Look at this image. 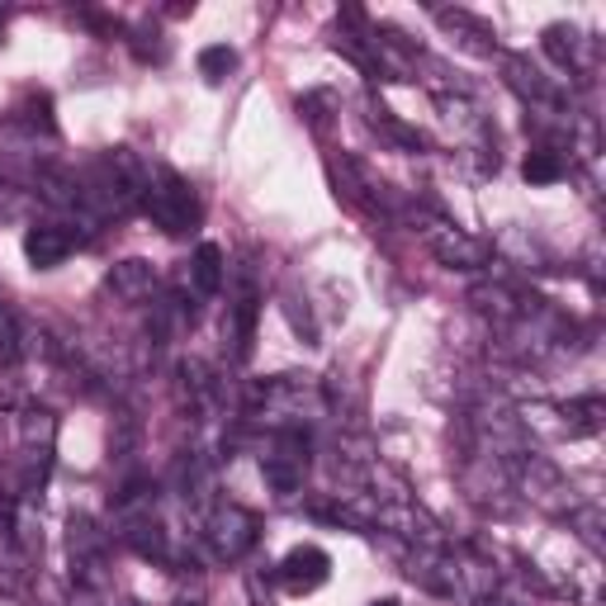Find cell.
Masks as SVG:
<instances>
[{
  "mask_svg": "<svg viewBox=\"0 0 606 606\" xmlns=\"http://www.w3.org/2000/svg\"><path fill=\"white\" fill-rule=\"evenodd\" d=\"M142 209H148L156 228L171 232V237L185 232V228H195V218H199L195 190H190L181 175H171V171H162L148 190H142Z\"/></svg>",
  "mask_w": 606,
  "mask_h": 606,
  "instance_id": "obj_1",
  "label": "cell"
},
{
  "mask_svg": "<svg viewBox=\"0 0 606 606\" xmlns=\"http://www.w3.org/2000/svg\"><path fill=\"white\" fill-rule=\"evenodd\" d=\"M204 535H209V545L223 560H237V554H247L257 545V517L242 512V507H218L209 526H204Z\"/></svg>",
  "mask_w": 606,
  "mask_h": 606,
  "instance_id": "obj_2",
  "label": "cell"
},
{
  "mask_svg": "<svg viewBox=\"0 0 606 606\" xmlns=\"http://www.w3.org/2000/svg\"><path fill=\"white\" fill-rule=\"evenodd\" d=\"M426 242H432V251L441 257V266H451V270H478V266H488V247L474 242L469 232L451 228V223H432V228H426Z\"/></svg>",
  "mask_w": 606,
  "mask_h": 606,
  "instance_id": "obj_3",
  "label": "cell"
},
{
  "mask_svg": "<svg viewBox=\"0 0 606 606\" xmlns=\"http://www.w3.org/2000/svg\"><path fill=\"white\" fill-rule=\"evenodd\" d=\"M76 251V237L67 228H57V223H39V228L24 232V257L34 270H53L62 266Z\"/></svg>",
  "mask_w": 606,
  "mask_h": 606,
  "instance_id": "obj_4",
  "label": "cell"
},
{
  "mask_svg": "<svg viewBox=\"0 0 606 606\" xmlns=\"http://www.w3.org/2000/svg\"><path fill=\"white\" fill-rule=\"evenodd\" d=\"M327 573H332V560L317 545H299L284 554V564H280V578L290 593H313L317 583H327Z\"/></svg>",
  "mask_w": 606,
  "mask_h": 606,
  "instance_id": "obj_5",
  "label": "cell"
},
{
  "mask_svg": "<svg viewBox=\"0 0 606 606\" xmlns=\"http://www.w3.org/2000/svg\"><path fill=\"white\" fill-rule=\"evenodd\" d=\"M303 469H309V441H303L299 432L280 436V451L266 459V478L275 484L280 493H294L303 484Z\"/></svg>",
  "mask_w": 606,
  "mask_h": 606,
  "instance_id": "obj_6",
  "label": "cell"
},
{
  "mask_svg": "<svg viewBox=\"0 0 606 606\" xmlns=\"http://www.w3.org/2000/svg\"><path fill=\"white\" fill-rule=\"evenodd\" d=\"M105 290L115 294L119 303H142V299H152V290H156V270L148 261H119L115 270H109Z\"/></svg>",
  "mask_w": 606,
  "mask_h": 606,
  "instance_id": "obj_7",
  "label": "cell"
},
{
  "mask_svg": "<svg viewBox=\"0 0 606 606\" xmlns=\"http://www.w3.org/2000/svg\"><path fill=\"white\" fill-rule=\"evenodd\" d=\"M257 313H261V299L257 290H242V299L232 303V356L237 360H247L251 356V337H257Z\"/></svg>",
  "mask_w": 606,
  "mask_h": 606,
  "instance_id": "obj_8",
  "label": "cell"
},
{
  "mask_svg": "<svg viewBox=\"0 0 606 606\" xmlns=\"http://www.w3.org/2000/svg\"><path fill=\"white\" fill-rule=\"evenodd\" d=\"M223 280H228V266H223V251L214 242H204L195 251V261H190V284H195L199 294H218Z\"/></svg>",
  "mask_w": 606,
  "mask_h": 606,
  "instance_id": "obj_9",
  "label": "cell"
},
{
  "mask_svg": "<svg viewBox=\"0 0 606 606\" xmlns=\"http://www.w3.org/2000/svg\"><path fill=\"white\" fill-rule=\"evenodd\" d=\"M521 175L531 185H554L564 175V156L554 152V148H535L531 156H526V166H521Z\"/></svg>",
  "mask_w": 606,
  "mask_h": 606,
  "instance_id": "obj_10",
  "label": "cell"
},
{
  "mask_svg": "<svg viewBox=\"0 0 606 606\" xmlns=\"http://www.w3.org/2000/svg\"><path fill=\"white\" fill-rule=\"evenodd\" d=\"M237 72V53H232V47L228 43H214V47H204V53H199V76H204V82H228V76Z\"/></svg>",
  "mask_w": 606,
  "mask_h": 606,
  "instance_id": "obj_11",
  "label": "cell"
},
{
  "mask_svg": "<svg viewBox=\"0 0 606 606\" xmlns=\"http://www.w3.org/2000/svg\"><path fill=\"white\" fill-rule=\"evenodd\" d=\"M545 53L560 62V67H569L573 53H578V29H569V24H550L545 29Z\"/></svg>",
  "mask_w": 606,
  "mask_h": 606,
  "instance_id": "obj_12",
  "label": "cell"
},
{
  "mask_svg": "<svg viewBox=\"0 0 606 606\" xmlns=\"http://www.w3.org/2000/svg\"><path fill=\"white\" fill-rule=\"evenodd\" d=\"M370 606H398V602H393V597H385V602H370Z\"/></svg>",
  "mask_w": 606,
  "mask_h": 606,
  "instance_id": "obj_13",
  "label": "cell"
}]
</instances>
